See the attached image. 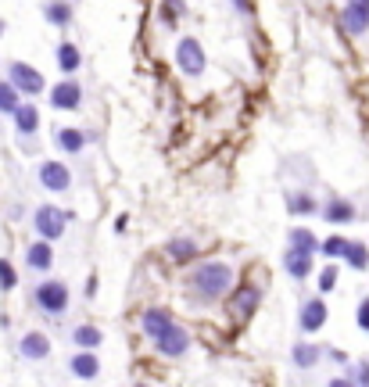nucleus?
<instances>
[{
  "label": "nucleus",
  "instance_id": "nucleus-23",
  "mask_svg": "<svg viewBox=\"0 0 369 387\" xmlns=\"http://www.w3.org/2000/svg\"><path fill=\"white\" fill-rule=\"evenodd\" d=\"M291 251H301V255H316L319 251V241L309 233V230H291Z\"/></svg>",
  "mask_w": 369,
  "mask_h": 387
},
{
  "label": "nucleus",
  "instance_id": "nucleus-19",
  "mask_svg": "<svg viewBox=\"0 0 369 387\" xmlns=\"http://www.w3.org/2000/svg\"><path fill=\"white\" fill-rule=\"evenodd\" d=\"M44 18L51 22V26H69V22H72L69 0H51V4H44Z\"/></svg>",
  "mask_w": 369,
  "mask_h": 387
},
{
  "label": "nucleus",
  "instance_id": "nucleus-18",
  "mask_svg": "<svg viewBox=\"0 0 369 387\" xmlns=\"http://www.w3.org/2000/svg\"><path fill=\"white\" fill-rule=\"evenodd\" d=\"M57 64H61V72H65V76H72L79 64H83V54H79L75 43H61V47H57Z\"/></svg>",
  "mask_w": 369,
  "mask_h": 387
},
{
  "label": "nucleus",
  "instance_id": "nucleus-16",
  "mask_svg": "<svg viewBox=\"0 0 369 387\" xmlns=\"http://www.w3.org/2000/svg\"><path fill=\"white\" fill-rule=\"evenodd\" d=\"M283 269L291 273L294 280H309V276H312V255L287 251V255H283Z\"/></svg>",
  "mask_w": 369,
  "mask_h": 387
},
{
  "label": "nucleus",
  "instance_id": "nucleus-25",
  "mask_svg": "<svg viewBox=\"0 0 369 387\" xmlns=\"http://www.w3.org/2000/svg\"><path fill=\"white\" fill-rule=\"evenodd\" d=\"M344 258H348V266H352V269H369V248L366 244H352V241H348V251H344Z\"/></svg>",
  "mask_w": 369,
  "mask_h": 387
},
{
  "label": "nucleus",
  "instance_id": "nucleus-35",
  "mask_svg": "<svg viewBox=\"0 0 369 387\" xmlns=\"http://www.w3.org/2000/svg\"><path fill=\"white\" fill-rule=\"evenodd\" d=\"M237 8H240V11H244V0H237Z\"/></svg>",
  "mask_w": 369,
  "mask_h": 387
},
{
  "label": "nucleus",
  "instance_id": "nucleus-7",
  "mask_svg": "<svg viewBox=\"0 0 369 387\" xmlns=\"http://www.w3.org/2000/svg\"><path fill=\"white\" fill-rule=\"evenodd\" d=\"M36 176H39V183H44L47 190H54V194H65L72 187V172H69V165H61V162H44V165L36 169Z\"/></svg>",
  "mask_w": 369,
  "mask_h": 387
},
{
  "label": "nucleus",
  "instance_id": "nucleus-13",
  "mask_svg": "<svg viewBox=\"0 0 369 387\" xmlns=\"http://www.w3.org/2000/svg\"><path fill=\"white\" fill-rule=\"evenodd\" d=\"M26 266H29V269H36V273H47V269L54 266L51 241H36V244H29V251H26Z\"/></svg>",
  "mask_w": 369,
  "mask_h": 387
},
{
  "label": "nucleus",
  "instance_id": "nucleus-3",
  "mask_svg": "<svg viewBox=\"0 0 369 387\" xmlns=\"http://www.w3.org/2000/svg\"><path fill=\"white\" fill-rule=\"evenodd\" d=\"M69 219H72V215L61 212V208H54V205H39V208L33 212V226H36V233H39V241H57V237L65 233Z\"/></svg>",
  "mask_w": 369,
  "mask_h": 387
},
{
  "label": "nucleus",
  "instance_id": "nucleus-11",
  "mask_svg": "<svg viewBox=\"0 0 369 387\" xmlns=\"http://www.w3.org/2000/svg\"><path fill=\"white\" fill-rule=\"evenodd\" d=\"M172 322H176V319H172L165 309H147V312L140 316V327H143V334H147L151 341H158L161 334L172 327Z\"/></svg>",
  "mask_w": 369,
  "mask_h": 387
},
{
  "label": "nucleus",
  "instance_id": "nucleus-14",
  "mask_svg": "<svg viewBox=\"0 0 369 387\" xmlns=\"http://www.w3.org/2000/svg\"><path fill=\"white\" fill-rule=\"evenodd\" d=\"M323 322H326V305H323V301L319 298L305 301V305H301V330L305 334H316Z\"/></svg>",
  "mask_w": 369,
  "mask_h": 387
},
{
  "label": "nucleus",
  "instance_id": "nucleus-9",
  "mask_svg": "<svg viewBox=\"0 0 369 387\" xmlns=\"http://www.w3.org/2000/svg\"><path fill=\"white\" fill-rule=\"evenodd\" d=\"M154 344H158V352L165 355V359H179L183 352L190 348V337H187V330H183V327H176V322H172V327L161 334Z\"/></svg>",
  "mask_w": 369,
  "mask_h": 387
},
{
  "label": "nucleus",
  "instance_id": "nucleus-24",
  "mask_svg": "<svg viewBox=\"0 0 369 387\" xmlns=\"http://www.w3.org/2000/svg\"><path fill=\"white\" fill-rule=\"evenodd\" d=\"M316 362H319L316 344H294V366H298V370H312Z\"/></svg>",
  "mask_w": 369,
  "mask_h": 387
},
{
  "label": "nucleus",
  "instance_id": "nucleus-27",
  "mask_svg": "<svg viewBox=\"0 0 369 387\" xmlns=\"http://www.w3.org/2000/svg\"><path fill=\"white\" fill-rule=\"evenodd\" d=\"M18 104H22V101H18V90L8 79H0V115H11Z\"/></svg>",
  "mask_w": 369,
  "mask_h": 387
},
{
  "label": "nucleus",
  "instance_id": "nucleus-29",
  "mask_svg": "<svg viewBox=\"0 0 369 387\" xmlns=\"http://www.w3.org/2000/svg\"><path fill=\"white\" fill-rule=\"evenodd\" d=\"M319 251H323L326 258H344L348 241H344V237H330V241H323V244H319Z\"/></svg>",
  "mask_w": 369,
  "mask_h": 387
},
{
  "label": "nucleus",
  "instance_id": "nucleus-30",
  "mask_svg": "<svg viewBox=\"0 0 369 387\" xmlns=\"http://www.w3.org/2000/svg\"><path fill=\"white\" fill-rule=\"evenodd\" d=\"M15 284H18V276H15L11 262H8V258H0V291H15Z\"/></svg>",
  "mask_w": 369,
  "mask_h": 387
},
{
  "label": "nucleus",
  "instance_id": "nucleus-4",
  "mask_svg": "<svg viewBox=\"0 0 369 387\" xmlns=\"http://www.w3.org/2000/svg\"><path fill=\"white\" fill-rule=\"evenodd\" d=\"M8 83L18 94H29V97L44 94V86H47L44 76H39V69H33V64H26V61H11L8 64Z\"/></svg>",
  "mask_w": 369,
  "mask_h": 387
},
{
  "label": "nucleus",
  "instance_id": "nucleus-32",
  "mask_svg": "<svg viewBox=\"0 0 369 387\" xmlns=\"http://www.w3.org/2000/svg\"><path fill=\"white\" fill-rule=\"evenodd\" d=\"M334 287H337V269L330 266V269L319 273V291H334Z\"/></svg>",
  "mask_w": 369,
  "mask_h": 387
},
{
  "label": "nucleus",
  "instance_id": "nucleus-28",
  "mask_svg": "<svg viewBox=\"0 0 369 387\" xmlns=\"http://www.w3.org/2000/svg\"><path fill=\"white\" fill-rule=\"evenodd\" d=\"M258 298H262V291H258V287H244V291H240V298H237V312H240V316H251V312H255V305H258Z\"/></svg>",
  "mask_w": 369,
  "mask_h": 387
},
{
  "label": "nucleus",
  "instance_id": "nucleus-31",
  "mask_svg": "<svg viewBox=\"0 0 369 387\" xmlns=\"http://www.w3.org/2000/svg\"><path fill=\"white\" fill-rule=\"evenodd\" d=\"M352 380L355 387H369V362H359V366H352Z\"/></svg>",
  "mask_w": 369,
  "mask_h": 387
},
{
  "label": "nucleus",
  "instance_id": "nucleus-12",
  "mask_svg": "<svg viewBox=\"0 0 369 387\" xmlns=\"http://www.w3.org/2000/svg\"><path fill=\"white\" fill-rule=\"evenodd\" d=\"M11 119H15V129L22 137H33L36 129H39V108L36 104H18L15 112H11Z\"/></svg>",
  "mask_w": 369,
  "mask_h": 387
},
{
  "label": "nucleus",
  "instance_id": "nucleus-2",
  "mask_svg": "<svg viewBox=\"0 0 369 387\" xmlns=\"http://www.w3.org/2000/svg\"><path fill=\"white\" fill-rule=\"evenodd\" d=\"M33 298H36V309L47 312V316H61L69 309V287L61 284V280H39Z\"/></svg>",
  "mask_w": 369,
  "mask_h": 387
},
{
  "label": "nucleus",
  "instance_id": "nucleus-20",
  "mask_svg": "<svg viewBox=\"0 0 369 387\" xmlns=\"http://www.w3.org/2000/svg\"><path fill=\"white\" fill-rule=\"evenodd\" d=\"M87 140H90V137L83 133V129H61V133H57V144L65 147L69 155H79V150L87 147Z\"/></svg>",
  "mask_w": 369,
  "mask_h": 387
},
{
  "label": "nucleus",
  "instance_id": "nucleus-1",
  "mask_svg": "<svg viewBox=\"0 0 369 387\" xmlns=\"http://www.w3.org/2000/svg\"><path fill=\"white\" fill-rule=\"evenodd\" d=\"M233 287V269L226 262H201L190 273V291L201 294L204 301H215Z\"/></svg>",
  "mask_w": 369,
  "mask_h": 387
},
{
  "label": "nucleus",
  "instance_id": "nucleus-26",
  "mask_svg": "<svg viewBox=\"0 0 369 387\" xmlns=\"http://www.w3.org/2000/svg\"><path fill=\"white\" fill-rule=\"evenodd\" d=\"M287 201H291V212H298V215H312L319 205H316V198L312 194H301V190H294V194H287Z\"/></svg>",
  "mask_w": 369,
  "mask_h": 387
},
{
  "label": "nucleus",
  "instance_id": "nucleus-17",
  "mask_svg": "<svg viewBox=\"0 0 369 387\" xmlns=\"http://www.w3.org/2000/svg\"><path fill=\"white\" fill-rule=\"evenodd\" d=\"M69 366H72V373H75V377H83V380H93V377L100 373V362H97V355H93V352L75 355Z\"/></svg>",
  "mask_w": 369,
  "mask_h": 387
},
{
  "label": "nucleus",
  "instance_id": "nucleus-36",
  "mask_svg": "<svg viewBox=\"0 0 369 387\" xmlns=\"http://www.w3.org/2000/svg\"><path fill=\"white\" fill-rule=\"evenodd\" d=\"M0 36H4V22H0Z\"/></svg>",
  "mask_w": 369,
  "mask_h": 387
},
{
  "label": "nucleus",
  "instance_id": "nucleus-22",
  "mask_svg": "<svg viewBox=\"0 0 369 387\" xmlns=\"http://www.w3.org/2000/svg\"><path fill=\"white\" fill-rule=\"evenodd\" d=\"M72 341L79 344V348H87V352H90V348H97V344L105 341V334H100L97 327H90V322H83V327H75V330H72Z\"/></svg>",
  "mask_w": 369,
  "mask_h": 387
},
{
  "label": "nucleus",
  "instance_id": "nucleus-5",
  "mask_svg": "<svg viewBox=\"0 0 369 387\" xmlns=\"http://www.w3.org/2000/svg\"><path fill=\"white\" fill-rule=\"evenodd\" d=\"M79 104H83V86L75 79H61L51 86V108L54 112H79Z\"/></svg>",
  "mask_w": 369,
  "mask_h": 387
},
{
  "label": "nucleus",
  "instance_id": "nucleus-34",
  "mask_svg": "<svg viewBox=\"0 0 369 387\" xmlns=\"http://www.w3.org/2000/svg\"><path fill=\"white\" fill-rule=\"evenodd\" d=\"M326 387H355L352 380H348V377H341V380H330V384H326Z\"/></svg>",
  "mask_w": 369,
  "mask_h": 387
},
{
  "label": "nucleus",
  "instance_id": "nucleus-21",
  "mask_svg": "<svg viewBox=\"0 0 369 387\" xmlns=\"http://www.w3.org/2000/svg\"><path fill=\"white\" fill-rule=\"evenodd\" d=\"M169 258L172 262H190V258L197 255V244L194 241H187V237H176V241H169Z\"/></svg>",
  "mask_w": 369,
  "mask_h": 387
},
{
  "label": "nucleus",
  "instance_id": "nucleus-37",
  "mask_svg": "<svg viewBox=\"0 0 369 387\" xmlns=\"http://www.w3.org/2000/svg\"><path fill=\"white\" fill-rule=\"evenodd\" d=\"M140 387H147V384H140Z\"/></svg>",
  "mask_w": 369,
  "mask_h": 387
},
{
  "label": "nucleus",
  "instance_id": "nucleus-33",
  "mask_svg": "<svg viewBox=\"0 0 369 387\" xmlns=\"http://www.w3.org/2000/svg\"><path fill=\"white\" fill-rule=\"evenodd\" d=\"M355 319H359V327H362V330H369V298H362V305H359Z\"/></svg>",
  "mask_w": 369,
  "mask_h": 387
},
{
  "label": "nucleus",
  "instance_id": "nucleus-6",
  "mask_svg": "<svg viewBox=\"0 0 369 387\" xmlns=\"http://www.w3.org/2000/svg\"><path fill=\"white\" fill-rule=\"evenodd\" d=\"M176 64L183 69V76H201L204 72V51H201V43L197 40H179V47H176Z\"/></svg>",
  "mask_w": 369,
  "mask_h": 387
},
{
  "label": "nucleus",
  "instance_id": "nucleus-10",
  "mask_svg": "<svg viewBox=\"0 0 369 387\" xmlns=\"http://www.w3.org/2000/svg\"><path fill=\"white\" fill-rule=\"evenodd\" d=\"M18 355H22V359H33V362L47 359V355H51V341H47V334H39V330L26 334L22 341H18Z\"/></svg>",
  "mask_w": 369,
  "mask_h": 387
},
{
  "label": "nucleus",
  "instance_id": "nucleus-8",
  "mask_svg": "<svg viewBox=\"0 0 369 387\" xmlns=\"http://www.w3.org/2000/svg\"><path fill=\"white\" fill-rule=\"evenodd\" d=\"M341 22L352 36L369 33V0H348L344 11H341Z\"/></svg>",
  "mask_w": 369,
  "mask_h": 387
},
{
  "label": "nucleus",
  "instance_id": "nucleus-15",
  "mask_svg": "<svg viewBox=\"0 0 369 387\" xmlns=\"http://www.w3.org/2000/svg\"><path fill=\"white\" fill-rule=\"evenodd\" d=\"M323 215H326V223H337V226L355 223V205L344 201V198H330V201H326V208H323Z\"/></svg>",
  "mask_w": 369,
  "mask_h": 387
}]
</instances>
